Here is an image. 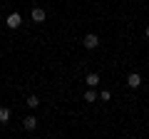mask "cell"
<instances>
[{
    "mask_svg": "<svg viewBox=\"0 0 149 139\" xmlns=\"http://www.w3.org/2000/svg\"><path fill=\"white\" fill-rule=\"evenodd\" d=\"M20 22H22L20 13H10V15H8V20H5V25H8V27H13V30H15V27H20Z\"/></svg>",
    "mask_w": 149,
    "mask_h": 139,
    "instance_id": "obj_1",
    "label": "cell"
},
{
    "mask_svg": "<svg viewBox=\"0 0 149 139\" xmlns=\"http://www.w3.org/2000/svg\"><path fill=\"white\" fill-rule=\"evenodd\" d=\"M82 42H85L87 50H95L97 45H100V40H97V35H92V32H90V35H85V40H82Z\"/></svg>",
    "mask_w": 149,
    "mask_h": 139,
    "instance_id": "obj_2",
    "label": "cell"
},
{
    "mask_svg": "<svg viewBox=\"0 0 149 139\" xmlns=\"http://www.w3.org/2000/svg\"><path fill=\"white\" fill-rule=\"evenodd\" d=\"M127 85H129V87H139V85H142V77H139L137 72H132V75L127 77Z\"/></svg>",
    "mask_w": 149,
    "mask_h": 139,
    "instance_id": "obj_3",
    "label": "cell"
},
{
    "mask_svg": "<svg viewBox=\"0 0 149 139\" xmlns=\"http://www.w3.org/2000/svg\"><path fill=\"white\" fill-rule=\"evenodd\" d=\"M45 20V10L42 8H35V10H32V22H42Z\"/></svg>",
    "mask_w": 149,
    "mask_h": 139,
    "instance_id": "obj_4",
    "label": "cell"
},
{
    "mask_svg": "<svg viewBox=\"0 0 149 139\" xmlns=\"http://www.w3.org/2000/svg\"><path fill=\"white\" fill-rule=\"evenodd\" d=\"M22 127H25V129H30V132H32V129L37 127V119H35V117H25V119H22Z\"/></svg>",
    "mask_w": 149,
    "mask_h": 139,
    "instance_id": "obj_5",
    "label": "cell"
},
{
    "mask_svg": "<svg viewBox=\"0 0 149 139\" xmlns=\"http://www.w3.org/2000/svg\"><path fill=\"white\" fill-rule=\"evenodd\" d=\"M85 82H87V85H90V87H95V85H100V75H95V72H90V75L85 77Z\"/></svg>",
    "mask_w": 149,
    "mask_h": 139,
    "instance_id": "obj_6",
    "label": "cell"
},
{
    "mask_svg": "<svg viewBox=\"0 0 149 139\" xmlns=\"http://www.w3.org/2000/svg\"><path fill=\"white\" fill-rule=\"evenodd\" d=\"M8 119H10V112L5 107H0V124H8Z\"/></svg>",
    "mask_w": 149,
    "mask_h": 139,
    "instance_id": "obj_7",
    "label": "cell"
},
{
    "mask_svg": "<svg viewBox=\"0 0 149 139\" xmlns=\"http://www.w3.org/2000/svg\"><path fill=\"white\" fill-rule=\"evenodd\" d=\"M95 99H97V95H95L92 90H87V92H85V102H95Z\"/></svg>",
    "mask_w": 149,
    "mask_h": 139,
    "instance_id": "obj_8",
    "label": "cell"
},
{
    "mask_svg": "<svg viewBox=\"0 0 149 139\" xmlns=\"http://www.w3.org/2000/svg\"><path fill=\"white\" fill-rule=\"evenodd\" d=\"M27 104H30V107H37V104H40V99H37L35 95H30V97H27Z\"/></svg>",
    "mask_w": 149,
    "mask_h": 139,
    "instance_id": "obj_9",
    "label": "cell"
},
{
    "mask_svg": "<svg viewBox=\"0 0 149 139\" xmlns=\"http://www.w3.org/2000/svg\"><path fill=\"white\" fill-rule=\"evenodd\" d=\"M144 35H147V38H149V27H147V30H144Z\"/></svg>",
    "mask_w": 149,
    "mask_h": 139,
    "instance_id": "obj_10",
    "label": "cell"
}]
</instances>
